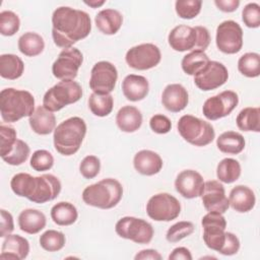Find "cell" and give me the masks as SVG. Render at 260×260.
Listing matches in <instances>:
<instances>
[{
    "label": "cell",
    "instance_id": "cell-1",
    "mask_svg": "<svg viewBox=\"0 0 260 260\" xmlns=\"http://www.w3.org/2000/svg\"><path fill=\"white\" fill-rule=\"evenodd\" d=\"M90 30V16L83 10L60 6L52 14V37L59 48H72L75 43L85 39Z\"/></svg>",
    "mask_w": 260,
    "mask_h": 260
},
{
    "label": "cell",
    "instance_id": "cell-2",
    "mask_svg": "<svg viewBox=\"0 0 260 260\" xmlns=\"http://www.w3.org/2000/svg\"><path fill=\"white\" fill-rule=\"evenodd\" d=\"M10 188L17 196L43 204L58 197L62 186L60 180L52 174L34 177L27 173H18L11 178Z\"/></svg>",
    "mask_w": 260,
    "mask_h": 260
},
{
    "label": "cell",
    "instance_id": "cell-3",
    "mask_svg": "<svg viewBox=\"0 0 260 260\" xmlns=\"http://www.w3.org/2000/svg\"><path fill=\"white\" fill-rule=\"evenodd\" d=\"M85 121L80 117H70L61 122L54 130L53 142L55 149L62 155L76 153L86 134Z\"/></svg>",
    "mask_w": 260,
    "mask_h": 260
},
{
    "label": "cell",
    "instance_id": "cell-4",
    "mask_svg": "<svg viewBox=\"0 0 260 260\" xmlns=\"http://www.w3.org/2000/svg\"><path fill=\"white\" fill-rule=\"evenodd\" d=\"M35 98L27 91L7 87L0 92V114L4 122L14 123L35 112Z\"/></svg>",
    "mask_w": 260,
    "mask_h": 260
},
{
    "label": "cell",
    "instance_id": "cell-5",
    "mask_svg": "<svg viewBox=\"0 0 260 260\" xmlns=\"http://www.w3.org/2000/svg\"><path fill=\"white\" fill-rule=\"evenodd\" d=\"M122 196L123 187L118 180L113 178H106L85 187L81 195L86 205L101 209H111L117 206Z\"/></svg>",
    "mask_w": 260,
    "mask_h": 260
},
{
    "label": "cell",
    "instance_id": "cell-6",
    "mask_svg": "<svg viewBox=\"0 0 260 260\" xmlns=\"http://www.w3.org/2000/svg\"><path fill=\"white\" fill-rule=\"evenodd\" d=\"M177 128L181 137L195 146L208 145L215 138L212 125L192 115L182 116L178 121Z\"/></svg>",
    "mask_w": 260,
    "mask_h": 260
},
{
    "label": "cell",
    "instance_id": "cell-7",
    "mask_svg": "<svg viewBox=\"0 0 260 260\" xmlns=\"http://www.w3.org/2000/svg\"><path fill=\"white\" fill-rule=\"evenodd\" d=\"M82 96L81 85L74 80H61L46 91L43 106L51 112H58L64 107L78 102Z\"/></svg>",
    "mask_w": 260,
    "mask_h": 260
},
{
    "label": "cell",
    "instance_id": "cell-8",
    "mask_svg": "<svg viewBox=\"0 0 260 260\" xmlns=\"http://www.w3.org/2000/svg\"><path fill=\"white\" fill-rule=\"evenodd\" d=\"M115 231L120 238L130 240L136 244H148L154 235L153 228L148 221L134 216L120 218L116 222Z\"/></svg>",
    "mask_w": 260,
    "mask_h": 260
},
{
    "label": "cell",
    "instance_id": "cell-9",
    "mask_svg": "<svg viewBox=\"0 0 260 260\" xmlns=\"http://www.w3.org/2000/svg\"><path fill=\"white\" fill-rule=\"evenodd\" d=\"M146 213L155 221H171L180 215L181 203L169 193H157L147 201Z\"/></svg>",
    "mask_w": 260,
    "mask_h": 260
},
{
    "label": "cell",
    "instance_id": "cell-10",
    "mask_svg": "<svg viewBox=\"0 0 260 260\" xmlns=\"http://www.w3.org/2000/svg\"><path fill=\"white\" fill-rule=\"evenodd\" d=\"M203 241L207 248L219 252L225 241L226 220L222 213L208 211L201 219Z\"/></svg>",
    "mask_w": 260,
    "mask_h": 260
},
{
    "label": "cell",
    "instance_id": "cell-11",
    "mask_svg": "<svg viewBox=\"0 0 260 260\" xmlns=\"http://www.w3.org/2000/svg\"><path fill=\"white\" fill-rule=\"evenodd\" d=\"M239 95L233 90H223L208 98L202 107V113L207 120L215 121L229 116L238 106Z\"/></svg>",
    "mask_w": 260,
    "mask_h": 260
},
{
    "label": "cell",
    "instance_id": "cell-12",
    "mask_svg": "<svg viewBox=\"0 0 260 260\" xmlns=\"http://www.w3.org/2000/svg\"><path fill=\"white\" fill-rule=\"evenodd\" d=\"M215 44L217 49L229 55L237 54L243 47V29L234 20H224L216 27Z\"/></svg>",
    "mask_w": 260,
    "mask_h": 260
},
{
    "label": "cell",
    "instance_id": "cell-13",
    "mask_svg": "<svg viewBox=\"0 0 260 260\" xmlns=\"http://www.w3.org/2000/svg\"><path fill=\"white\" fill-rule=\"evenodd\" d=\"M161 60V53L157 46L151 43L140 44L130 48L126 55L125 61L129 67L136 70H148Z\"/></svg>",
    "mask_w": 260,
    "mask_h": 260
},
{
    "label": "cell",
    "instance_id": "cell-14",
    "mask_svg": "<svg viewBox=\"0 0 260 260\" xmlns=\"http://www.w3.org/2000/svg\"><path fill=\"white\" fill-rule=\"evenodd\" d=\"M82 62L83 55L77 48L63 49L52 65V73L60 80H74Z\"/></svg>",
    "mask_w": 260,
    "mask_h": 260
},
{
    "label": "cell",
    "instance_id": "cell-15",
    "mask_svg": "<svg viewBox=\"0 0 260 260\" xmlns=\"http://www.w3.org/2000/svg\"><path fill=\"white\" fill-rule=\"evenodd\" d=\"M118 79V71L109 61L96 62L90 71L89 87L92 92L99 94L111 93Z\"/></svg>",
    "mask_w": 260,
    "mask_h": 260
},
{
    "label": "cell",
    "instance_id": "cell-16",
    "mask_svg": "<svg viewBox=\"0 0 260 260\" xmlns=\"http://www.w3.org/2000/svg\"><path fill=\"white\" fill-rule=\"evenodd\" d=\"M229 79L226 67L218 61H209L206 66L194 75L195 85L203 90L209 91L223 85Z\"/></svg>",
    "mask_w": 260,
    "mask_h": 260
},
{
    "label": "cell",
    "instance_id": "cell-17",
    "mask_svg": "<svg viewBox=\"0 0 260 260\" xmlns=\"http://www.w3.org/2000/svg\"><path fill=\"white\" fill-rule=\"evenodd\" d=\"M200 197L203 206L207 211H215L223 214L230 207L224 187L219 181L209 180L204 182L203 191Z\"/></svg>",
    "mask_w": 260,
    "mask_h": 260
},
{
    "label": "cell",
    "instance_id": "cell-18",
    "mask_svg": "<svg viewBox=\"0 0 260 260\" xmlns=\"http://www.w3.org/2000/svg\"><path fill=\"white\" fill-rule=\"evenodd\" d=\"M204 187L202 176L195 170H184L175 180L176 191L186 199L200 197Z\"/></svg>",
    "mask_w": 260,
    "mask_h": 260
},
{
    "label": "cell",
    "instance_id": "cell-19",
    "mask_svg": "<svg viewBox=\"0 0 260 260\" xmlns=\"http://www.w3.org/2000/svg\"><path fill=\"white\" fill-rule=\"evenodd\" d=\"M170 47L177 52H185L196 49L197 34L194 27L180 24L175 26L168 36Z\"/></svg>",
    "mask_w": 260,
    "mask_h": 260
},
{
    "label": "cell",
    "instance_id": "cell-20",
    "mask_svg": "<svg viewBox=\"0 0 260 260\" xmlns=\"http://www.w3.org/2000/svg\"><path fill=\"white\" fill-rule=\"evenodd\" d=\"M189 103L187 89L180 83L168 84L161 93L162 106L172 113L183 111Z\"/></svg>",
    "mask_w": 260,
    "mask_h": 260
},
{
    "label": "cell",
    "instance_id": "cell-21",
    "mask_svg": "<svg viewBox=\"0 0 260 260\" xmlns=\"http://www.w3.org/2000/svg\"><path fill=\"white\" fill-rule=\"evenodd\" d=\"M29 253L28 241L19 235H8L5 237L2 247L0 259L2 260H22Z\"/></svg>",
    "mask_w": 260,
    "mask_h": 260
},
{
    "label": "cell",
    "instance_id": "cell-22",
    "mask_svg": "<svg viewBox=\"0 0 260 260\" xmlns=\"http://www.w3.org/2000/svg\"><path fill=\"white\" fill-rule=\"evenodd\" d=\"M162 159L158 153L149 149H142L136 152L133 158V166L137 173L143 176H153L160 172Z\"/></svg>",
    "mask_w": 260,
    "mask_h": 260
},
{
    "label": "cell",
    "instance_id": "cell-23",
    "mask_svg": "<svg viewBox=\"0 0 260 260\" xmlns=\"http://www.w3.org/2000/svg\"><path fill=\"white\" fill-rule=\"evenodd\" d=\"M122 91L130 102L142 101L149 92L148 80L142 75L129 74L122 81Z\"/></svg>",
    "mask_w": 260,
    "mask_h": 260
},
{
    "label": "cell",
    "instance_id": "cell-24",
    "mask_svg": "<svg viewBox=\"0 0 260 260\" xmlns=\"http://www.w3.org/2000/svg\"><path fill=\"white\" fill-rule=\"evenodd\" d=\"M230 206L240 213H245L252 210L256 203V197L251 188L244 185L234 187L229 196Z\"/></svg>",
    "mask_w": 260,
    "mask_h": 260
},
{
    "label": "cell",
    "instance_id": "cell-25",
    "mask_svg": "<svg viewBox=\"0 0 260 260\" xmlns=\"http://www.w3.org/2000/svg\"><path fill=\"white\" fill-rule=\"evenodd\" d=\"M53 113L44 106L38 107L32 115L28 117V124L31 130L39 135H48L54 132L56 128V117Z\"/></svg>",
    "mask_w": 260,
    "mask_h": 260
},
{
    "label": "cell",
    "instance_id": "cell-26",
    "mask_svg": "<svg viewBox=\"0 0 260 260\" xmlns=\"http://www.w3.org/2000/svg\"><path fill=\"white\" fill-rule=\"evenodd\" d=\"M94 23L101 32L112 36L117 34L121 28L123 23V15L117 9H103L95 15Z\"/></svg>",
    "mask_w": 260,
    "mask_h": 260
},
{
    "label": "cell",
    "instance_id": "cell-27",
    "mask_svg": "<svg viewBox=\"0 0 260 260\" xmlns=\"http://www.w3.org/2000/svg\"><path fill=\"white\" fill-rule=\"evenodd\" d=\"M46 215L34 208H27L22 210L18 215L19 229L28 235H35L40 233L46 226Z\"/></svg>",
    "mask_w": 260,
    "mask_h": 260
},
{
    "label": "cell",
    "instance_id": "cell-28",
    "mask_svg": "<svg viewBox=\"0 0 260 260\" xmlns=\"http://www.w3.org/2000/svg\"><path fill=\"white\" fill-rule=\"evenodd\" d=\"M116 124L121 131L133 133L141 127L142 114L136 107L124 106L116 115Z\"/></svg>",
    "mask_w": 260,
    "mask_h": 260
},
{
    "label": "cell",
    "instance_id": "cell-29",
    "mask_svg": "<svg viewBox=\"0 0 260 260\" xmlns=\"http://www.w3.org/2000/svg\"><path fill=\"white\" fill-rule=\"evenodd\" d=\"M244 136L236 131H225L216 139V146L219 151L226 154H239L245 148Z\"/></svg>",
    "mask_w": 260,
    "mask_h": 260
},
{
    "label": "cell",
    "instance_id": "cell-30",
    "mask_svg": "<svg viewBox=\"0 0 260 260\" xmlns=\"http://www.w3.org/2000/svg\"><path fill=\"white\" fill-rule=\"evenodd\" d=\"M17 46L20 53L24 56L36 57L44 51L45 42L41 35L34 31H27L19 37Z\"/></svg>",
    "mask_w": 260,
    "mask_h": 260
},
{
    "label": "cell",
    "instance_id": "cell-31",
    "mask_svg": "<svg viewBox=\"0 0 260 260\" xmlns=\"http://www.w3.org/2000/svg\"><path fill=\"white\" fill-rule=\"evenodd\" d=\"M24 70L22 60L14 54H2L0 56V75L2 78L15 80L19 78Z\"/></svg>",
    "mask_w": 260,
    "mask_h": 260
},
{
    "label": "cell",
    "instance_id": "cell-32",
    "mask_svg": "<svg viewBox=\"0 0 260 260\" xmlns=\"http://www.w3.org/2000/svg\"><path fill=\"white\" fill-rule=\"evenodd\" d=\"M51 217L56 224L66 226L73 224L77 220L78 212L72 203L61 201L51 208Z\"/></svg>",
    "mask_w": 260,
    "mask_h": 260
},
{
    "label": "cell",
    "instance_id": "cell-33",
    "mask_svg": "<svg viewBox=\"0 0 260 260\" xmlns=\"http://www.w3.org/2000/svg\"><path fill=\"white\" fill-rule=\"evenodd\" d=\"M237 126L245 132L260 131V109L258 107H247L240 111L236 118Z\"/></svg>",
    "mask_w": 260,
    "mask_h": 260
},
{
    "label": "cell",
    "instance_id": "cell-34",
    "mask_svg": "<svg viewBox=\"0 0 260 260\" xmlns=\"http://www.w3.org/2000/svg\"><path fill=\"white\" fill-rule=\"evenodd\" d=\"M241 165L240 162L231 157L221 159L216 167V177L219 182L225 184H232L236 182L241 176Z\"/></svg>",
    "mask_w": 260,
    "mask_h": 260
},
{
    "label": "cell",
    "instance_id": "cell-35",
    "mask_svg": "<svg viewBox=\"0 0 260 260\" xmlns=\"http://www.w3.org/2000/svg\"><path fill=\"white\" fill-rule=\"evenodd\" d=\"M209 61L210 60L204 51L193 50L183 57L181 67L186 74L194 76L201 71Z\"/></svg>",
    "mask_w": 260,
    "mask_h": 260
},
{
    "label": "cell",
    "instance_id": "cell-36",
    "mask_svg": "<svg viewBox=\"0 0 260 260\" xmlns=\"http://www.w3.org/2000/svg\"><path fill=\"white\" fill-rule=\"evenodd\" d=\"M114 107V99L111 93L99 94L92 92L88 98V108L96 117H106L111 114Z\"/></svg>",
    "mask_w": 260,
    "mask_h": 260
},
{
    "label": "cell",
    "instance_id": "cell-37",
    "mask_svg": "<svg viewBox=\"0 0 260 260\" xmlns=\"http://www.w3.org/2000/svg\"><path fill=\"white\" fill-rule=\"evenodd\" d=\"M238 70L246 77H258L260 75V55L254 52L242 55L238 60Z\"/></svg>",
    "mask_w": 260,
    "mask_h": 260
},
{
    "label": "cell",
    "instance_id": "cell-38",
    "mask_svg": "<svg viewBox=\"0 0 260 260\" xmlns=\"http://www.w3.org/2000/svg\"><path fill=\"white\" fill-rule=\"evenodd\" d=\"M40 246L48 252H57L63 249L66 238L63 233L56 230H48L40 236Z\"/></svg>",
    "mask_w": 260,
    "mask_h": 260
},
{
    "label": "cell",
    "instance_id": "cell-39",
    "mask_svg": "<svg viewBox=\"0 0 260 260\" xmlns=\"http://www.w3.org/2000/svg\"><path fill=\"white\" fill-rule=\"evenodd\" d=\"M29 152L30 148L28 144L23 140L17 138L10 152L2 157V159L10 166H20L28 158Z\"/></svg>",
    "mask_w": 260,
    "mask_h": 260
},
{
    "label": "cell",
    "instance_id": "cell-40",
    "mask_svg": "<svg viewBox=\"0 0 260 260\" xmlns=\"http://www.w3.org/2000/svg\"><path fill=\"white\" fill-rule=\"evenodd\" d=\"M194 224L191 221L182 220L169 228L166 234V240L169 243H178L184 238L189 237L194 232Z\"/></svg>",
    "mask_w": 260,
    "mask_h": 260
},
{
    "label": "cell",
    "instance_id": "cell-41",
    "mask_svg": "<svg viewBox=\"0 0 260 260\" xmlns=\"http://www.w3.org/2000/svg\"><path fill=\"white\" fill-rule=\"evenodd\" d=\"M20 27V20L16 13L4 10L0 13V34L5 37L15 35Z\"/></svg>",
    "mask_w": 260,
    "mask_h": 260
},
{
    "label": "cell",
    "instance_id": "cell-42",
    "mask_svg": "<svg viewBox=\"0 0 260 260\" xmlns=\"http://www.w3.org/2000/svg\"><path fill=\"white\" fill-rule=\"evenodd\" d=\"M202 1L200 0H178L175 2V10L180 18L192 19L201 11Z\"/></svg>",
    "mask_w": 260,
    "mask_h": 260
},
{
    "label": "cell",
    "instance_id": "cell-43",
    "mask_svg": "<svg viewBox=\"0 0 260 260\" xmlns=\"http://www.w3.org/2000/svg\"><path fill=\"white\" fill-rule=\"evenodd\" d=\"M29 165L36 172L49 171L54 165V157L50 151L38 149L31 154Z\"/></svg>",
    "mask_w": 260,
    "mask_h": 260
},
{
    "label": "cell",
    "instance_id": "cell-44",
    "mask_svg": "<svg viewBox=\"0 0 260 260\" xmlns=\"http://www.w3.org/2000/svg\"><path fill=\"white\" fill-rule=\"evenodd\" d=\"M17 139L16 130L8 125L0 126V156L1 158L7 155L13 147Z\"/></svg>",
    "mask_w": 260,
    "mask_h": 260
},
{
    "label": "cell",
    "instance_id": "cell-45",
    "mask_svg": "<svg viewBox=\"0 0 260 260\" xmlns=\"http://www.w3.org/2000/svg\"><path fill=\"white\" fill-rule=\"evenodd\" d=\"M101 171V160L98 156L89 154L86 155L79 164V172L84 179L95 178Z\"/></svg>",
    "mask_w": 260,
    "mask_h": 260
},
{
    "label": "cell",
    "instance_id": "cell-46",
    "mask_svg": "<svg viewBox=\"0 0 260 260\" xmlns=\"http://www.w3.org/2000/svg\"><path fill=\"white\" fill-rule=\"evenodd\" d=\"M242 20L249 28H257L260 26V6L258 3L250 2L243 8Z\"/></svg>",
    "mask_w": 260,
    "mask_h": 260
},
{
    "label": "cell",
    "instance_id": "cell-47",
    "mask_svg": "<svg viewBox=\"0 0 260 260\" xmlns=\"http://www.w3.org/2000/svg\"><path fill=\"white\" fill-rule=\"evenodd\" d=\"M149 127L154 133L166 134L171 130L172 122L167 116L162 114H156L150 118Z\"/></svg>",
    "mask_w": 260,
    "mask_h": 260
},
{
    "label": "cell",
    "instance_id": "cell-48",
    "mask_svg": "<svg viewBox=\"0 0 260 260\" xmlns=\"http://www.w3.org/2000/svg\"><path fill=\"white\" fill-rule=\"evenodd\" d=\"M239 249H240V241L238 237L231 232H225V241L218 253L224 256H232L237 254Z\"/></svg>",
    "mask_w": 260,
    "mask_h": 260
},
{
    "label": "cell",
    "instance_id": "cell-49",
    "mask_svg": "<svg viewBox=\"0 0 260 260\" xmlns=\"http://www.w3.org/2000/svg\"><path fill=\"white\" fill-rule=\"evenodd\" d=\"M1 221H0V237L5 238L10 235L14 230L13 216L10 212L5 209L0 210Z\"/></svg>",
    "mask_w": 260,
    "mask_h": 260
},
{
    "label": "cell",
    "instance_id": "cell-50",
    "mask_svg": "<svg viewBox=\"0 0 260 260\" xmlns=\"http://www.w3.org/2000/svg\"><path fill=\"white\" fill-rule=\"evenodd\" d=\"M197 34V44L195 50L205 51L210 44V34L205 26L197 25L194 26Z\"/></svg>",
    "mask_w": 260,
    "mask_h": 260
},
{
    "label": "cell",
    "instance_id": "cell-51",
    "mask_svg": "<svg viewBox=\"0 0 260 260\" xmlns=\"http://www.w3.org/2000/svg\"><path fill=\"white\" fill-rule=\"evenodd\" d=\"M215 6L222 12H234L238 9L240 5L239 0H215Z\"/></svg>",
    "mask_w": 260,
    "mask_h": 260
},
{
    "label": "cell",
    "instance_id": "cell-52",
    "mask_svg": "<svg viewBox=\"0 0 260 260\" xmlns=\"http://www.w3.org/2000/svg\"><path fill=\"white\" fill-rule=\"evenodd\" d=\"M170 260H192V254L186 247H177L169 255Z\"/></svg>",
    "mask_w": 260,
    "mask_h": 260
},
{
    "label": "cell",
    "instance_id": "cell-53",
    "mask_svg": "<svg viewBox=\"0 0 260 260\" xmlns=\"http://www.w3.org/2000/svg\"><path fill=\"white\" fill-rule=\"evenodd\" d=\"M162 257L161 255L154 249H144V250H141L139 251L135 256H134V259L135 260H147V259H150V260H160Z\"/></svg>",
    "mask_w": 260,
    "mask_h": 260
},
{
    "label": "cell",
    "instance_id": "cell-54",
    "mask_svg": "<svg viewBox=\"0 0 260 260\" xmlns=\"http://www.w3.org/2000/svg\"><path fill=\"white\" fill-rule=\"evenodd\" d=\"M106 1L102 0V1H99V0H91V1H84V4H86L87 6L91 7V8H98V7H101L102 5L105 4Z\"/></svg>",
    "mask_w": 260,
    "mask_h": 260
}]
</instances>
